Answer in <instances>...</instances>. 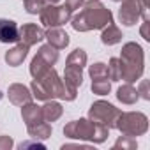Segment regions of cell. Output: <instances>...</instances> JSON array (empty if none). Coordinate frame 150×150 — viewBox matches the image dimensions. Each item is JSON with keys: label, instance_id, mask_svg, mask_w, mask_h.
<instances>
[{"label": "cell", "instance_id": "cell-1", "mask_svg": "<svg viewBox=\"0 0 150 150\" xmlns=\"http://www.w3.org/2000/svg\"><path fill=\"white\" fill-rule=\"evenodd\" d=\"M113 23V13L101 4V0H88L81 6V11L71 18V27L76 32L103 30Z\"/></svg>", "mask_w": 150, "mask_h": 150}, {"label": "cell", "instance_id": "cell-2", "mask_svg": "<svg viewBox=\"0 0 150 150\" xmlns=\"http://www.w3.org/2000/svg\"><path fill=\"white\" fill-rule=\"evenodd\" d=\"M64 134L71 139L80 141H92V143H104L110 136V129L90 120V118H80L71 120L64 125Z\"/></svg>", "mask_w": 150, "mask_h": 150}, {"label": "cell", "instance_id": "cell-3", "mask_svg": "<svg viewBox=\"0 0 150 150\" xmlns=\"http://www.w3.org/2000/svg\"><path fill=\"white\" fill-rule=\"evenodd\" d=\"M122 80L125 83H136L145 72V53L138 42H125L120 53Z\"/></svg>", "mask_w": 150, "mask_h": 150}, {"label": "cell", "instance_id": "cell-4", "mask_svg": "<svg viewBox=\"0 0 150 150\" xmlns=\"http://www.w3.org/2000/svg\"><path fill=\"white\" fill-rule=\"evenodd\" d=\"M44 90V94L48 96V99H60V101H74L78 97V92H72L65 87V83L62 81V78L58 76V72L51 67L42 78L37 80Z\"/></svg>", "mask_w": 150, "mask_h": 150}, {"label": "cell", "instance_id": "cell-5", "mask_svg": "<svg viewBox=\"0 0 150 150\" xmlns=\"http://www.w3.org/2000/svg\"><path fill=\"white\" fill-rule=\"evenodd\" d=\"M122 134L125 136H143L148 131V117L141 111H125L120 113L118 120H117V127Z\"/></svg>", "mask_w": 150, "mask_h": 150}, {"label": "cell", "instance_id": "cell-6", "mask_svg": "<svg viewBox=\"0 0 150 150\" xmlns=\"http://www.w3.org/2000/svg\"><path fill=\"white\" fill-rule=\"evenodd\" d=\"M120 113H122V110L115 108L111 103H108V101H96L90 106V110H88V118L97 122V124H101V125H104V127H108V129H115Z\"/></svg>", "mask_w": 150, "mask_h": 150}, {"label": "cell", "instance_id": "cell-7", "mask_svg": "<svg viewBox=\"0 0 150 150\" xmlns=\"http://www.w3.org/2000/svg\"><path fill=\"white\" fill-rule=\"evenodd\" d=\"M72 18V11L64 4V6H58V4H51V6H46L41 13H39V20L41 23L46 27V28H51V27H62L65 23H69Z\"/></svg>", "mask_w": 150, "mask_h": 150}, {"label": "cell", "instance_id": "cell-8", "mask_svg": "<svg viewBox=\"0 0 150 150\" xmlns=\"http://www.w3.org/2000/svg\"><path fill=\"white\" fill-rule=\"evenodd\" d=\"M139 18L148 20V9L141 4V0H122L118 9V20L125 27H132L139 21Z\"/></svg>", "mask_w": 150, "mask_h": 150}, {"label": "cell", "instance_id": "cell-9", "mask_svg": "<svg viewBox=\"0 0 150 150\" xmlns=\"http://www.w3.org/2000/svg\"><path fill=\"white\" fill-rule=\"evenodd\" d=\"M44 41V30L35 25V23H25L21 28H20V41L18 42H23L25 46L32 48L34 44Z\"/></svg>", "mask_w": 150, "mask_h": 150}, {"label": "cell", "instance_id": "cell-10", "mask_svg": "<svg viewBox=\"0 0 150 150\" xmlns=\"http://www.w3.org/2000/svg\"><path fill=\"white\" fill-rule=\"evenodd\" d=\"M7 97H9V101L14 106H23V104H27V103H30L34 99L30 88L27 85H23V83H13V85H9Z\"/></svg>", "mask_w": 150, "mask_h": 150}, {"label": "cell", "instance_id": "cell-11", "mask_svg": "<svg viewBox=\"0 0 150 150\" xmlns=\"http://www.w3.org/2000/svg\"><path fill=\"white\" fill-rule=\"evenodd\" d=\"M20 41V27L16 21L0 18V42L9 44V42H18Z\"/></svg>", "mask_w": 150, "mask_h": 150}, {"label": "cell", "instance_id": "cell-12", "mask_svg": "<svg viewBox=\"0 0 150 150\" xmlns=\"http://www.w3.org/2000/svg\"><path fill=\"white\" fill-rule=\"evenodd\" d=\"M44 39L48 41V44H51L57 50H65L69 46V34L60 28V27H51L48 30H44Z\"/></svg>", "mask_w": 150, "mask_h": 150}, {"label": "cell", "instance_id": "cell-13", "mask_svg": "<svg viewBox=\"0 0 150 150\" xmlns=\"http://www.w3.org/2000/svg\"><path fill=\"white\" fill-rule=\"evenodd\" d=\"M62 81L65 83V87H67L69 90L78 92V88H80L81 83H83V69H81V67H76V65H65Z\"/></svg>", "mask_w": 150, "mask_h": 150}, {"label": "cell", "instance_id": "cell-14", "mask_svg": "<svg viewBox=\"0 0 150 150\" xmlns=\"http://www.w3.org/2000/svg\"><path fill=\"white\" fill-rule=\"evenodd\" d=\"M28 46H25L23 42H18L16 46H13L11 50H7L6 51V55H4V60H6V64L7 65H11V67H18V65H21L23 64V60L27 58V55H28Z\"/></svg>", "mask_w": 150, "mask_h": 150}, {"label": "cell", "instance_id": "cell-15", "mask_svg": "<svg viewBox=\"0 0 150 150\" xmlns=\"http://www.w3.org/2000/svg\"><path fill=\"white\" fill-rule=\"evenodd\" d=\"M21 118H23V122H25L27 127L28 125H34V124H39V122L44 120L42 108L39 104H35V103L30 101V103H27V104L21 106Z\"/></svg>", "mask_w": 150, "mask_h": 150}, {"label": "cell", "instance_id": "cell-16", "mask_svg": "<svg viewBox=\"0 0 150 150\" xmlns=\"http://www.w3.org/2000/svg\"><path fill=\"white\" fill-rule=\"evenodd\" d=\"M27 132L32 139H37V141H44L48 138H51V124L42 120L39 124H34V125H28L27 127Z\"/></svg>", "mask_w": 150, "mask_h": 150}, {"label": "cell", "instance_id": "cell-17", "mask_svg": "<svg viewBox=\"0 0 150 150\" xmlns=\"http://www.w3.org/2000/svg\"><path fill=\"white\" fill-rule=\"evenodd\" d=\"M122 30L117 27V25H113V23H110V25H106L104 28H103V34H101V42L104 44V46H115V44H118L120 41H122Z\"/></svg>", "mask_w": 150, "mask_h": 150}, {"label": "cell", "instance_id": "cell-18", "mask_svg": "<svg viewBox=\"0 0 150 150\" xmlns=\"http://www.w3.org/2000/svg\"><path fill=\"white\" fill-rule=\"evenodd\" d=\"M41 108H42V117H44L46 122H57L64 113L62 104L58 101H55V99L44 101V106H41Z\"/></svg>", "mask_w": 150, "mask_h": 150}, {"label": "cell", "instance_id": "cell-19", "mask_svg": "<svg viewBox=\"0 0 150 150\" xmlns=\"http://www.w3.org/2000/svg\"><path fill=\"white\" fill-rule=\"evenodd\" d=\"M117 99L122 104H134L139 99V96H138L136 87H132V83H125L117 90Z\"/></svg>", "mask_w": 150, "mask_h": 150}, {"label": "cell", "instance_id": "cell-20", "mask_svg": "<svg viewBox=\"0 0 150 150\" xmlns=\"http://www.w3.org/2000/svg\"><path fill=\"white\" fill-rule=\"evenodd\" d=\"M51 67H53V65H50L42 57L35 55V57L32 58V62H30V76H32L34 80H39V78L44 76V74H46Z\"/></svg>", "mask_w": 150, "mask_h": 150}, {"label": "cell", "instance_id": "cell-21", "mask_svg": "<svg viewBox=\"0 0 150 150\" xmlns=\"http://www.w3.org/2000/svg\"><path fill=\"white\" fill-rule=\"evenodd\" d=\"M87 60H88V57H87V51L85 50H81V48H76V50H72L71 53H69V57H67V60H65V65H76V67H85L87 65Z\"/></svg>", "mask_w": 150, "mask_h": 150}, {"label": "cell", "instance_id": "cell-22", "mask_svg": "<svg viewBox=\"0 0 150 150\" xmlns=\"http://www.w3.org/2000/svg\"><path fill=\"white\" fill-rule=\"evenodd\" d=\"M23 2H25V11L28 14H39L46 6L58 4L60 0H23Z\"/></svg>", "mask_w": 150, "mask_h": 150}, {"label": "cell", "instance_id": "cell-23", "mask_svg": "<svg viewBox=\"0 0 150 150\" xmlns=\"http://www.w3.org/2000/svg\"><path fill=\"white\" fill-rule=\"evenodd\" d=\"M37 55H39V57H42L50 65H55V64L58 62V50H57V48H53L51 44H42V46L39 48Z\"/></svg>", "mask_w": 150, "mask_h": 150}, {"label": "cell", "instance_id": "cell-24", "mask_svg": "<svg viewBox=\"0 0 150 150\" xmlns=\"http://www.w3.org/2000/svg\"><path fill=\"white\" fill-rule=\"evenodd\" d=\"M108 76H110L111 81H122V62H120V58H117V57L110 58Z\"/></svg>", "mask_w": 150, "mask_h": 150}, {"label": "cell", "instance_id": "cell-25", "mask_svg": "<svg viewBox=\"0 0 150 150\" xmlns=\"http://www.w3.org/2000/svg\"><path fill=\"white\" fill-rule=\"evenodd\" d=\"M92 92L96 96H108L111 92V81L110 78H101V80H92Z\"/></svg>", "mask_w": 150, "mask_h": 150}, {"label": "cell", "instance_id": "cell-26", "mask_svg": "<svg viewBox=\"0 0 150 150\" xmlns=\"http://www.w3.org/2000/svg\"><path fill=\"white\" fill-rule=\"evenodd\" d=\"M88 74L92 80H101V78H110L108 76V65L103 62H96L92 65H88ZM111 81V80H110Z\"/></svg>", "mask_w": 150, "mask_h": 150}, {"label": "cell", "instance_id": "cell-27", "mask_svg": "<svg viewBox=\"0 0 150 150\" xmlns=\"http://www.w3.org/2000/svg\"><path fill=\"white\" fill-rule=\"evenodd\" d=\"M118 148H122V150H134V148H138V141H136V138H132V136L122 134V136L115 141V145H113V150H118Z\"/></svg>", "mask_w": 150, "mask_h": 150}, {"label": "cell", "instance_id": "cell-28", "mask_svg": "<svg viewBox=\"0 0 150 150\" xmlns=\"http://www.w3.org/2000/svg\"><path fill=\"white\" fill-rule=\"evenodd\" d=\"M138 90V96L145 101H150V92H148V80H141L139 81V87L136 88Z\"/></svg>", "mask_w": 150, "mask_h": 150}, {"label": "cell", "instance_id": "cell-29", "mask_svg": "<svg viewBox=\"0 0 150 150\" xmlns=\"http://www.w3.org/2000/svg\"><path fill=\"white\" fill-rule=\"evenodd\" d=\"M14 146V141L11 136H0V150H11Z\"/></svg>", "mask_w": 150, "mask_h": 150}, {"label": "cell", "instance_id": "cell-30", "mask_svg": "<svg viewBox=\"0 0 150 150\" xmlns=\"http://www.w3.org/2000/svg\"><path fill=\"white\" fill-rule=\"evenodd\" d=\"M20 148L23 150V148H41V150H44V143H39L37 139H34V141H23V143H20Z\"/></svg>", "mask_w": 150, "mask_h": 150}, {"label": "cell", "instance_id": "cell-31", "mask_svg": "<svg viewBox=\"0 0 150 150\" xmlns=\"http://www.w3.org/2000/svg\"><path fill=\"white\" fill-rule=\"evenodd\" d=\"M85 4V0H65V6L71 9V11H76V9H81V6Z\"/></svg>", "mask_w": 150, "mask_h": 150}, {"label": "cell", "instance_id": "cell-32", "mask_svg": "<svg viewBox=\"0 0 150 150\" xmlns=\"http://www.w3.org/2000/svg\"><path fill=\"white\" fill-rule=\"evenodd\" d=\"M148 20H143V25H141V28H139V32H141V37L145 39V41H150V34H148Z\"/></svg>", "mask_w": 150, "mask_h": 150}, {"label": "cell", "instance_id": "cell-33", "mask_svg": "<svg viewBox=\"0 0 150 150\" xmlns=\"http://www.w3.org/2000/svg\"><path fill=\"white\" fill-rule=\"evenodd\" d=\"M141 4H143L146 9H148V7H150V0H141Z\"/></svg>", "mask_w": 150, "mask_h": 150}, {"label": "cell", "instance_id": "cell-34", "mask_svg": "<svg viewBox=\"0 0 150 150\" xmlns=\"http://www.w3.org/2000/svg\"><path fill=\"white\" fill-rule=\"evenodd\" d=\"M113 2H122V0H113Z\"/></svg>", "mask_w": 150, "mask_h": 150}]
</instances>
